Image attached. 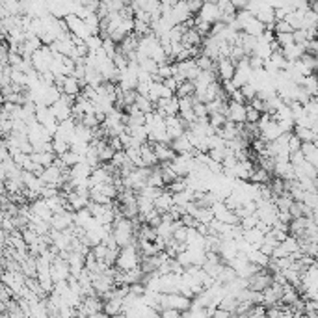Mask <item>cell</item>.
Listing matches in <instances>:
<instances>
[{"instance_id": "obj_1", "label": "cell", "mask_w": 318, "mask_h": 318, "mask_svg": "<svg viewBox=\"0 0 318 318\" xmlns=\"http://www.w3.org/2000/svg\"><path fill=\"white\" fill-rule=\"evenodd\" d=\"M65 23H67V28H69V32H71L73 36L80 37V39H84V41H88V39L92 37L90 30H88L86 23H84V21H82L78 15H74V13H69L67 17H65Z\"/></svg>"}, {"instance_id": "obj_2", "label": "cell", "mask_w": 318, "mask_h": 318, "mask_svg": "<svg viewBox=\"0 0 318 318\" xmlns=\"http://www.w3.org/2000/svg\"><path fill=\"white\" fill-rule=\"evenodd\" d=\"M248 281H250V290H253V292H264V290H268L274 285V275L270 274L268 270H263V272L255 274L253 277H250Z\"/></svg>"}, {"instance_id": "obj_3", "label": "cell", "mask_w": 318, "mask_h": 318, "mask_svg": "<svg viewBox=\"0 0 318 318\" xmlns=\"http://www.w3.org/2000/svg\"><path fill=\"white\" fill-rule=\"evenodd\" d=\"M197 19H199V21H205L208 25L221 23V13L220 10H218V4H214V2H205L199 15H197Z\"/></svg>"}, {"instance_id": "obj_4", "label": "cell", "mask_w": 318, "mask_h": 318, "mask_svg": "<svg viewBox=\"0 0 318 318\" xmlns=\"http://www.w3.org/2000/svg\"><path fill=\"white\" fill-rule=\"evenodd\" d=\"M192 301L184 298L183 294H166V303H168V309H175L179 312H186L192 309Z\"/></svg>"}, {"instance_id": "obj_5", "label": "cell", "mask_w": 318, "mask_h": 318, "mask_svg": "<svg viewBox=\"0 0 318 318\" xmlns=\"http://www.w3.org/2000/svg\"><path fill=\"white\" fill-rule=\"evenodd\" d=\"M218 76H220V82H229V80L234 78L236 74V63L231 60V58H223V60H218Z\"/></svg>"}, {"instance_id": "obj_6", "label": "cell", "mask_w": 318, "mask_h": 318, "mask_svg": "<svg viewBox=\"0 0 318 318\" xmlns=\"http://www.w3.org/2000/svg\"><path fill=\"white\" fill-rule=\"evenodd\" d=\"M227 121L244 125L246 123V104H240L236 101H229V110H227Z\"/></svg>"}, {"instance_id": "obj_7", "label": "cell", "mask_w": 318, "mask_h": 318, "mask_svg": "<svg viewBox=\"0 0 318 318\" xmlns=\"http://www.w3.org/2000/svg\"><path fill=\"white\" fill-rule=\"evenodd\" d=\"M32 207V212H34V216H37V218H41L43 221H50L52 220V210H50L49 203L45 201V199H37V201H34L30 205Z\"/></svg>"}, {"instance_id": "obj_8", "label": "cell", "mask_w": 318, "mask_h": 318, "mask_svg": "<svg viewBox=\"0 0 318 318\" xmlns=\"http://www.w3.org/2000/svg\"><path fill=\"white\" fill-rule=\"evenodd\" d=\"M173 205H175V201H173V194H172V192H168V190H166L164 194H162V196H160L158 199L154 201V208L158 210L160 214L170 212V210L173 208Z\"/></svg>"}, {"instance_id": "obj_9", "label": "cell", "mask_w": 318, "mask_h": 318, "mask_svg": "<svg viewBox=\"0 0 318 318\" xmlns=\"http://www.w3.org/2000/svg\"><path fill=\"white\" fill-rule=\"evenodd\" d=\"M123 305H125V300L121 298H112V300L104 301V314L110 318L117 316L123 312Z\"/></svg>"}, {"instance_id": "obj_10", "label": "cell", "mask_w": 318, "mask_h": 318, "mask_svg": "<svg viewBox=\"0 0 318 318\" xmlns=\"http://www.w3.org/2000/svg\"><path fill=\"white\" fill-rule=\"evenodd\" d=\"M61 93H65V95H69V97H78L80 93H82V86H80V82L74 78V76H65Z\"/></svg>"}, {"instance_id": "obj_11", "label": "cell", "mask_w": 318, "mask_h": 318, "mask_svg": "<svg viewBox=\"0 0 318 318\" xmlns=\"http://www.w3.org/2000/svg\"><path fill=\"white\" fill-rule=\"evenodd\" d=\"M56 158H58V156H56L54 153H34L32 154V160H34L37 166H43L45 170L50 168V166H54Z\"/></svg>"}, {"instance_id": "obj_12", "label": "cell", "mask_w": 318, "mask_h": 318, "mask_svg": "<svg viewBox=\"0 0 318 318\" xmlns=\"http://www.w3.org/2000/svg\"><path fill=\"white\" fill-rule=\"evenodd\" d=\"M248 261H250L251 264H257V266H261V268H268L270 264V257L268 255H264L261 250H253L248 255Z\"/></svg>"}, {"instance_id": "obj_13", "label": "cell", "mask_w": 318, "mask_h": 318, "mask_svg": "<svg viewBox=\"0 0 318 318\" xmlns=\"http://www.w3.org/2000/svg\"><path fill=\"white\" fill-rule=\"evenodd\" d=\"M194 95H196V84H194V82H190V80L183 82V84L179 86L177 93H175V97H179V99L194 97Z\"/></svg>"}, {"instance_id": "obj_14", "label": "cell", "mask_w": 318, "mask_h": 318, "mask_svg": "<svg viewBox=\"0 0 318 318\" xmlns=\"http://www.w3.org/2000/svg\"><path fill=\"white\" fill-rule=\"evenodd\" d=\"M272 175H270L268 172H264V170H261V168H257V170H255V172L251 173V183L253 184H270L272 183Z\"/></svg>"}, {"instance_id": "obj_15", "label": "cell", "mask_w": 318, "mask_h": 318, "mask_svg": "<svg viewBox=\"0 0 318 318\" xmlns=\"http://www.w3.org/2000/svg\"><path fill=\"white\" fill-rule=\"evenodd\" d=\"M196 220L203 225H210L212 221L216 220L214 212H212V208H199V212H197Z\"/></svg>"}, {"instance_id": "obj_16", "label": "cell", "mask_w": 318, "mask_h": 318, "mask_svg": "<svg viewBox=\"0 0 318 318\" xmlns=\"http://www.w3.org/2000/svg\"><path fill=\"white\" fill-rule=\"evenodd\" d=\"M138 210H140V216H143V218H145L149 212H153V210H154V201L147 199V197L138 196Z\"/></svg>"}, {"instance_id": "obj_17", "label": "cell", "mask_w": 318, "mask_h": 318, "mask_svg": "<svg viewBox=\"0 0 318 318\" xmlns=\"http://www.w3.org/2000/svg\"><path fill=\"white\" fill-rule=\"evenodd\" d=\"M236 307H238V298H234V296H231V294H227L220 303V309L232 312V314H234V311H236Z\"/></svg>"}, {"instance_id": "obj_18", "label": "cell", "mask_w": 318, "mask_h": 318, "mask_svg": "<svg viewBox=\"0 0 318 318\" xmlns=\"http://www.w3.org/2000/svg\"><path fill=\"white\" fill-rule=\"evenodd\" d=\"M158 67L160 65L153 60V58H143V60H140V69L149 74H156L158 73Z\"/></svg>"}, {"instance_id": "obj_19", "label": "cell", "mask_w": 318, "mask_h": 318, "mask_svg": "<svg viewBox=\"0 0 318 318\" xmlns=\"http://www.w3.org/2000/svg\"><path fill=\"white\" fill-rule=\"evenodd\" d=\"M240 92H242V95H244L246 103L250 104L253 99H257V93H259V88L251 82V84H246L244 88H240Z\"/></svg>"}, {"instance_id": "obj_20", "label": "cell", "mask_w": 318, "mask_h": 318, "mask_svg": "<svg viewBox=\"0 0 318 318\" xmlns=\"http://www.w3.org/2000/svg\"><path fill=\"white\" fill-rule=\"evenodd\" d=\"M261 112H257L251 104H246V123H251V125H257L261 121Z\"/></svg>"}, {"instance_id": "obj_21", "label": "cell", "mask_w": 318, "mask_h": 318, "mask_svg": "<svg viewBox=\"0 0 318 318\" xmlns=\"http://www.w3.org/2000/svg\"><path fill=\"white\" fill-rule=\"evenodd\" d=\"M208 123H210V127H212L214 130H220L225 127L227 117L223 116V114H212V116L208 117Z\"/></svg>"}, {"instance_id": "obj_22", "label": "cell", "mask_w": 318, "mask_h": 318, "mask_svg": "<svg viewBox=\"0 0 318 318\" xmlns=\"http://www.w3.org/2000/svg\"><path fill=\"white\" fill-rule=\"evenodd\" d=\"M275 41L279 43L281 50L287 49V47H292V45H296V43H294V34H277V36H275Z\"/></svg>"}, {"instance_id": "obj_23", "label": "cell", "mask_w": 318, "mask_h": 318, "mask_svg": "<svg viewBox=\"0 0 318 318\" xmlns=\"http://www.w3.org/2000/svg\"><path fill=\"white\" fill-rule=\"evenodd\" d=\"M194 114H196L197 121H199V119H208V117H210V114H208V106L203 103L194 104Z\"/></svg>"}, {"instance_id": "obj_24", "label": "cell", "mask_w": 318, "mask_h": 318, "mask_svg": "<svg viewBox=\"0 0 318 318\" xmlns=\"http://www.w3.org/2000/svg\"><path fill=\"white\" fill-rule=\"evenodd\" d=\"M277 34H294V28L288 25L287 21H277L275 23V36Z\"/></svg>"}, {"instance_id": "obj_25", "label": "cell", "mask_w": 318, "mask_h": 318, "mask_svg": "<svg viewBox=\"0 0 318 318\" xmlns=\"http://www.w3.org/2000/svg\"><path fill=\"white\" fill-rule=\"evenodd\" d=\"M208 156L218 162V164H223V160H225V151L223 149H210L208 151Z\"/></svg>"}, {"instance_id": "obj_26", "label": "cell", "mask_w": 318, "mask_h": 318, "mask_svg": "<svg viewBox=\"0 0 318 318\" xmlns=\"http://www.w3.org/2000/svg\"><path fill=\"white\" fill-rule=\"evenodd\" d=\"M186 4H188V10L192 15H199V12H201V8H203V2L194 0V2H186Z\"/></svg>"}, {"instance_id": "obj_27", "label": "cell", "mask_w": 318, "mask_h": 318, "mask_svg": "<svg viewBox=\"0 0 318 318\" xmlns=\"http://www.w3.org/2000/svg\"><path fill=\"white\" fill-rule=\"evenodd\" d=\"M108 143H110V147L116 151V153H121V151H125V145H123V141L119 140V138H110L108 140Z\"/></svg>"}, {"instance_id": "obj_28", "label": "cell", "mask_w": 318, "mask_h": 318, "mask_svg": "<svg viewBox=\"0 0 318 318\" xmlns=\"http://www.w3.org/2000/svg\"><path fill=\"white\" fill-rule=\"evenodd\" d=\"M160 318H183V312L175 311V309H166L160 312Z\"/></svg>"}, {"instance_id": "obj_29", "label": "cell", "mask_w": 318, "mask_h": 318, "mask_svg": "<svg viewBox=\"0 0 318 318\" xmlns=\"http://www.w3.org/2000/svg\"><path fill=\"white\" fill-rule=\"evenodd\" d=\"M210 318H232V312H229V311H223V309H216L214 312H212V316Z\"/></svg>"}, {"instance_id": "obj_30", "label": "cell", "mask_w": 318, "mask_h": 318, "mask_svg": "<svg viewBox=\"0 0 318 318\" xmlns=\"http://www.w3.org/2000/svg\"><path fill=\"white\" fill-rule=\"evenodd\" d=\"M232 318H250V314H232Z\"/></svg>"}, {"instance_id": "obj_31", "label": "cell", "mask_w": 318, "mask_h": 318, "mask_svg": "<svg viewBox=\"0 0 318 318\" xmlns=\"http://www.w3.org/2000/svg\"><path fill=\"white\" fill-rule=\"evenodd\" d=\"M114 318H127V314H125V312H121V314H117V316H114Z\"/></svg>"}]
</instances>
